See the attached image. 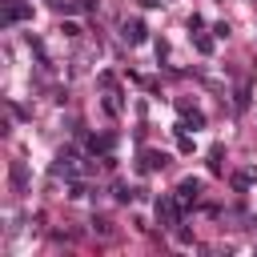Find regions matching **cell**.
I'll return each mask as SVG.
<instances>
[{"mask_svg":"<svg viewBox=\"0 0 257 257\" xmlns=\"http://www.w3.org/2000/svg\"><path fill=\"white\" fill-rule=\"evenodd\" d=\"M181 209H185V205H181L177 197H161V201H157V225L173 229V225L181 221Z\"/></svg>","mask_w":257,"mask_h":257,"instance_id":"1","label":"cell"},{"mask_svg":"<svg viewBox=\"0 0 257 257\" xmlns=\"http://www.w3.org/2000/svg\"><path fill=\"white\" fill-rule=\"evenodd\" d=\"M253 181H257V169H245V173L233 177V189H245V185H253Z\"/></svg>","mask_w":257,"mask_h":257,"instance_id":"6","label":"cell"},{"mask_svg":"<svg viewBox=\"0 0 257 257\" xmlns=\"http://www.w3.org/2000/svg\"><path fill=\"white\" fill-rule=\"evenodd\" d=\"M193 44H197V52H205V56H209V52H213V36H197V40H193Z\"/></svg>","mask_w":257,"mask_h":257,"instance_id":"8","label":"cell"},{"mask_svg":"<svg viewBox=\"0 0 257 257\" xmlns=\"http://www.w3.org/2000/svg\"><path fill=\"white\" fill-rule=\"evenodd\" d=\"M12 185H16V189L24 185V165H20V161H12Z\"/></svg>","mask_w":257,"mask_h":257,"instance_id":"9","label":"cell"},{"mask_svg":"<svg viewBox=\"0 0 257 257\" xmlns=\"http://www.w3.org/2000/svg\"><path fill=\"white\" fill-rule=\"evenodd\" d=\"M221 157H225V149L213 145V149H209V169H213V173H221Z\"/></svg>","mask_w":257,"mask_h":257,"instance_id":"7","label":"cell"},{"mask_svg":"<svg viewBox=\"0 0 257 257\" xmlns=\"http://www.w3.org/2000/svg\"><path fill=\"white\" fill-rule=\"evenodd\" d=\"M112 193H116V201H133V197H137V193H133V189H128V185H116V189H112Z\"/></svg>","mask_w":257,"mask_h":257,"instance_id":"10","label":"cell"},{"mask_svg":"<svg viewBox=\"0 0 257 257\" xmlns=\"http://www.w3.org/2000/svg\"><path fill=\"white\" fill-rule=\"evenodd\" d=\"M28 12H32V8H28L24 0H12V4H8V24H16V20H24Z\"/></svg>","mask_w":257,"mask_h":257,"instance_id":"5","label":"cell"},{"mask_svg":"<svg viewBox=\"0 0 257 257\" xmlns=\"http://www.w3.org/2000/svg\"><path fill=\"white\" fill-rule=\"evenodd\" d=\"M197 193H201V181H193V177H185V181L177 185V201H181V205L197 201Z\"/></svg>","mask_w":257,"mask_h":257,"instance_id":"3","label":"cell"},{"mask_svg":"<svg viewBox=\"0 0 257 257\" xmlns=\"http://www.w3.org/2000/svg\"><path fill=\"white\" fill-rule=\"evenodd\" d=\"M145 36H149V32H145L141 20H124V40H128V44H145Z\"/></svg>","mask_w":257,"mask_h":257,"instance_id":"4","label":"cell"},{"mask_svg":"<svg viewBox=\"0 0 257 257\" xmlns=\"http://www.w3.org/2000/svg\"><path fill=\"white\" fill-rule=\"evenodd\" d=\"M165 165H169L165 153H157V149H145V153H141V169H145V173H157V169H165Z\"/></svg>","mask_w":257,"mask_h":257,"instance_id":"2","label":"cell"}]
</instances>
